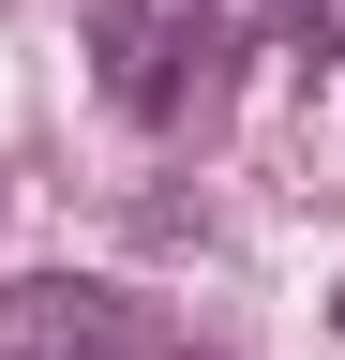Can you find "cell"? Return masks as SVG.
<instances>
[{
    "instance_id": "cell-3",
    "label": "cell",
    "mask_w": 345,
    "mask_h": 360,
    "mask_svg": "<svg viewBox=\"0 0 345 360\" xmlns=\"http://www.w3.org/2000/svg\"><path fill=\"white\" fill-rule=\"evenodd\" d=\"M315 30H330V60H345V0H315Z\"/></svg>"
},
{
    "instance_id": "cell-1",
    "label": "cell",
    "mask_w": 345,
    "mask_h": 360,
    "mask_svg": "<svg viewBox=\"0 0 345 360\" xmlns=\"http://www.w3.org/2000/svg\"><path fill=\"white\" fill-rule=\"evenodd\" d=\"M136 345V315L105 285H15L0 300V360H120Z\"/></svg>"
},
{
    "instance_id": "cell-2",
    "label": "cell",
    "mask_w": 345,
    "mask_h": 360,
    "mask_svg": "<svg viewBox=\"0 0 345 360\" xmlns=\"http://www.w3.org/2000/svg\"><path fill=\"white\" fill-rule=\"evenodd\" d=\"M195 30H210V0H105V75H120V105H165L195 60Z\"/></svg>"
}]
</instances>
